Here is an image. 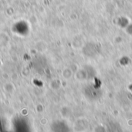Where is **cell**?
I'll use <instances>...</instances> for the list:
<instances>
[{
  "label": "cell",
  "mask_w": 132,
  "mask_h": 132,
  "mask_svg": "<svg viewBox=\"0 0 132 132\" xmlns=\"http://www.w3.org/2000/svg\"><path fill=\"white\" fill-rule=\"evenodd\" d=\"M4 88H5V90L7 92H9V93H11V92H12V91L14 90V87L12 86V84H9V83L5 84Z\"/></svg>",
  "instance_id": "obj_1"
}]
</instances>
